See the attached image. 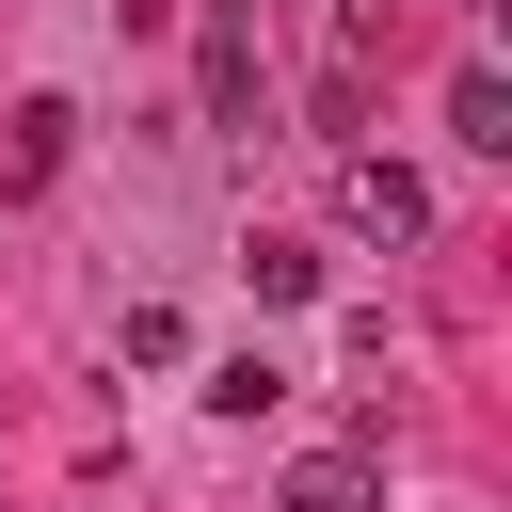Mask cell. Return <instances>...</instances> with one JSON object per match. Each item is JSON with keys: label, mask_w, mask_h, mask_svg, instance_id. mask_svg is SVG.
<instances>
[{"label": "cell", "mask_w": 512, "mask_h": 512, "mask_svg": "<svg viewBox=\"0 0 512 512\" xmlns=\"http://www.w3.org/2000/svg\"><path fill=\"white\" fill-rule=\"evenodd\" d=\"M336 224H352V240H384V256H400V240H432V192H416V176H400V160H368V144H336Z\"/></svg>", "instance_id": "cell-1"}, {"label": "cell", "mask_w": 512, "mask_h": 512, "mask_svg": "<svg viewBox=\"0 0 512 512\" xmlns=\"http://www.w3.org/2000/svg\"><path fill=\"white\" fill-rule=\"evenodd\" d=\"M192 96H208V128H256V96H272V80H256V32H240V16H208V32H192Z\"/></svg>", "instance_id": "cell-2"}, {"label": "cell", "mask_w": 512, "mask_h": 512, "mask_svg": "<svg viewBox=\"0 0 512 512\" xmlns=\"http://www.w3.org/2000/svg\"><path fill=\"white\" fill-rule=\"evenodd\" d=\"M288 512H384V448H304L288 464Z\"/></svg>", "instance_id": "cell-3"}, {"label": "cell", "mask_w": 512, "mask_h": 512, "mask_svg": "<svg viewBox=\"0 0 512 512\" xmlns=\"http://www.w3.org/2000/svg\"><path fill=\"white\" fill-rule=\"evenodd\" d=\"M64 144H80V112H64V96H32V112H16V144H0V192H48V176H64Z\"/></svg>", "instance_id": "cell-4"}, {"label": "cell", "mask_w": 512, "mask_h": 512, "mask_svg": "<svg viewBox=\"0 0 512 512\" xmlns=\"http://www.w3.org/2000/svg\"><path fill=\"white\" fill-rule=\"evenodd\" d=\"M448 128H464L480 160H512V80H496V64H464V80H448Z\"/></svg>", "instance_id": "cell-5"}, {"label": "cell", "mask_w": 512, "mask_h": 512, "mask_svg": "<svg viewBox=\"0 0 512 512\" xmlns=\"http://www.w3.org/2000/svg\"><path fill=\"white\" fill-rule=\"evenodd\" d=\"M240 272H256V304H320V240H240Z\"/></svg>", "instance_id": "cell-6"}, {"label": "cell", "mask_w": 512, "mask_h": 512, "mask_svg": "<svg viewBox=\"0 0 512 512\" xmlns=\"http://www.w3.org/2000/svg\"><path fill=\"white\" fill-rule=\"evenodd\" d=\"M272 400H288L272 352H224V368H208V416H272Z\"/></svg>", "instance_id": "cell-7"}, {"label": "cell", "mask_w": 512, "mask_h": 512, "mask_svg": "<svg viewBox=\"0 0 512 512\" xmlns=\"http://www.w3.org/2000/svg\"><path fill=\"white\" fill-rule=\"evenodd\" d=\"M352 32H384V0H352Z\"/></svg>", "instance_id": "cell-8"}, {"label": "cell", "mask_w": 512, "mask_h": 512, "mask_svg": "<svg viewBox=\"0 0 512 512\" xmlns=\"http://www.w3.org/2000/svg\"><path fill=\"white\" fill-rule=\"evenodd\" d=\"M464 16H496V0H464Z\"/></svg>", "instance_id": "cell-9"}]
</instances>
